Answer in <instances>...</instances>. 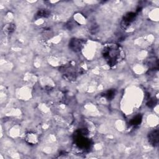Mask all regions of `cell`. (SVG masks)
<instances>
[{"instance_id":"cell-5","label":"cell","mask_w":159,"mask_h":159,"mask_svg":"<svg viewBox=\"0 0 159 159\" xmlns=\"http://www.w3.org/2000/svg\"><path fill=\"white\" fill-rule=\"evenodd\" d=\"M141 121H142V116L140 115H137L135 118L131 119L130 124H131V125L135 126L139 125V124H140Z\"/></svg>"},{"instance_id":"cell-2","label":"cell","mask_w":159,"mask_h":159,"mask_svg":"<svg viewBox=\"0 0 159 159\" xmlns=\"http://www.w3.org/2000/svg\"><path fill=\"white\" fill-rule=\"evenodd\" d=\"M148 140L149 143L153 145V147H156L158 143V129L153 130L150 132L148 135Z\"/></svg>"},{"instance_id":"cell-8","label":"cell","mask_w":159,"mask_h":159,"mask_svg":"<svg viewBox=\"0 0 159 159\" xmlns=\"http://www.w3.org/2000/svg\"><path fill=\"white\" fill-rule=\"evenodd\" d=\"M14 25H12V24H9L5 28L6 31H7L8 33L12 32V31H14Z\"/></svg>"},{"instance_id":"cell-3","label":"cell","mask_w":159,"mask_h":159,"mask_svg":"<svg viewBox=\"0 0 159 159\" xmlns=\"http://www.w3.org/2000/svg\"><path fill=\"white\" fill-rule=\"evenodd\" d=\"M69 47L74 52H79L83 47V42L77 39H73L69 43Z\"/></svg>"},{"instance_id":"cell-1","label":"cell","mask_w":159,"mask_h":159,"mask_svg":"<svg viewBox=\"0 0 159 159\" xmlns=\"http://www.w3.org/2000/svg\"><path fill=\"white\" fill-rule=\"evenodd\" d=\"M103 56L109 65L114 66L123 59V51L119 45L109 44L105 47Z\"/></svg>"},{"instance_id":"cell-6","label":"cell","mask_w":159,"mask_h":159,"mask_svg":"<svg viewBox=\"0 0 159 159\" xmlns=\"http://www.w3.org/2000/svg\"><path fill=\"white\" fill-rule=\"evenodd\" d=\"M49 14V12L46 10H41L37 12V14L36 16L38 17H40V18H42V17H47L48 16Z\"/></svg>"},{"instance_id":"cell-7","label":"cell","mask_w":159,"mask_h":159,"mask_svg":"<svg viewBox=\"0 0 159 159\" xmlns=\"http://www.w3.org/2000/svg\"><path fill=\"white\" fill-rule=\"evenodd\" d=\"M115 94V92L113 90H110V91L107 92L105 94V96H106L108 99H111L114 97V94Z\"/></svg>"},{"instance_id":"cell-4","label":"cell","mask_w":159,"mask_h":159,"mask_svg":"<svg viewBox=\"0 0 159 159\" xmlns=\"http://www.w3.org/2000/svg\"><path fill=\"white\" fill-rule=\"evenodd\" d=\"M136 14L134 12H130V13H128L127 15L124 16V18L123 20V24L124 27H126L127 25H129L133 20H134L136 18Z\"/></svg>"}]
</instances>
